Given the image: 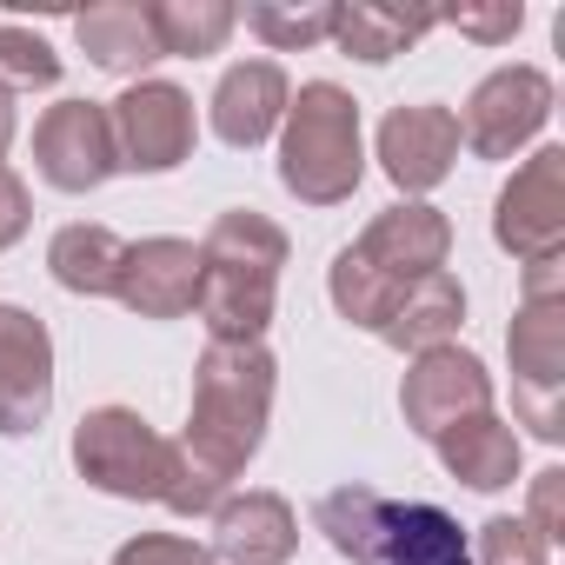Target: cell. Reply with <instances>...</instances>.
I'll list each match as a JSON object with an SVG mask.
<instances>
[{
    "label": "cell",
    "instance_id": "1f68e13d",
    "mask_svg": "<svg viewBox=\"0 0 565 565\" xmlns=\"http://www.w3.org/2000/svg\"><path fill=\"white\" fill-rule=\"evenodd\" d=\"M8 147H14V94L0 87V167H8Z\"/></svg>",
    "mask_w": 565,
    "mask_h": 565
},
{
    "label": "cell",
    "instance_id": "e0dca14e",
    "mask_svg": "<svg viewBox=\"0 0 565 565\" xmlns=\"http://www.w3.org/2000/svg\"><path fill=\"white\" fill-rule=\"evenodd\" d=\"M213 558L226 565H287L300 552V519L279 492H226L213 505Z\"/></svg>",
    "mask_w": 565,
    "mask_h": 565
},
{
    "label": "cell",
    "instance_id": "4316f807",
    "mask_svg": "<svg viewBox=\"0 0 565 565\" xmlns=\"http://www.w3.org/2000/svg\"><path fill=\"white\" fill-rule=\"evenodd\" d=\"M466 552H472V565H545V558H552V545H545L525 519H512V512H492V519L466 539Z\"/></svg>",
    "mask_w": 565,
    "mask_h": 565
},
{
    "label": "cell",
    "instance_id": "7c38bea8",
    "mask_svg": "<svg viewBox=\"0 0 565 565\" xmlns=\"http://www.w3.org/2000/svg\"><path fill=\"white\" fill-rule=\"evenodd\" d=\"M399 413L419 439H439L446 426L472 419V413H492V373L479 353L466 347H433L406 366L399 380Z\"/></svg>",
    "mask_w": 565,
    "mask_h": 565
},
{
    "label": "cell",
    "instance_id": "52a82bcc",
    "mask_svg": "<svg viewBox=\"0 0 565 565\" xmlns=\"http://www.w3.org/2000/svg\"><path fill=\"white\" fill-rule=\"evenodd\" d=\"M552 120V74L545 67H492L472 94H466V114H459V140L479 153V160H512L519 147H532Z\"/></svg>",
    "mask_w": 565,
    "mask_h": 565
},
{
    "label": "cell",
    "instance_id": "484cf974",
    "mask_svg": "<svg viewBox=\"0 0 565 565\" xmlns=\"http://www.w3.org/2000/svg\"><path fill=\"white\" fill-rule=\"evenodd\" d=\"M54 81H61V54H54L34 28L0 21V87H8V94H28V87H54Z\"/></svg>",
    "mask_w": 565,
    "mask_h": 565
},
{
    "label": "cell",
    "instance_id": "3957f363",
    "mask_svg": "<svg viewBox=\"0 0 565 565\" xmlns=\"http://www.w3.org/2000/svg\"><path fill=\"white\" fill-rule=\"evenodd\" d=\"M313 525L353 565H472L459 519L433 499H393L380 486H333L320 492Z\"/></svg>",
    "mask_w": 565,
    "mask_h": 565
},
{
    "label": "cell",
    "instance_id": "ffe728a7",
    "mask_svg": "<svg viewBox=\"0 0 565 565\" xmlns=\"http://www.w3.org/2000/svg\"><path fill=\"white\" fill-rule=\"evenodd\" d=\"M466 327V287L452 273H433L419 287H406V300L393 307V320L380 327V340L393 353H433V347H452V333Z\"/></svg>",
    "mask_w": 565,
    "mask_h": 565
},
{
    "label": "cell",
    "instance_id": "d6986e66",
    "mask_svg": "<svg viewBox=\"0 0 565 565\" xmlns=\"http://www.w3.org/2000/svg\"><path fill=\"white\" fill-rule=\"evenodd\" d=\"M433 446H439V466L472 492H505L519 479V433L499 413H472V419L446 426Z\"/></svg>",
    "mask_w": 565,
    "mask_h": 565
},
{
    "label": "cell",
    "instance_id": "277c9868",
    "mask_svg": "<svg viewBox=\"0 0 565 565\" xmlns=\"http://www.w3.org/2000/svg\"><path fill=\"white\" fill-rule=\"evenodd\" d=\"M366 180L360 100L333 81H307L279 120V186L300 206H340Z\"/></svg>",
    "mask_w": 565,
    "mask_h": 565
},
{
    "label": "cell",
    "instance_id": "9c48e42d",
    "mask_svg": "<svg viewBox=\"0 0 565 565\" xmlns=\"http://www.w3.org/2000/svg\"><path fill=\"white\" fill-rule=\"evenodd\" d=\"M492 239L532 266V259H552L565 253V147H539L499 193L492 206Z\"/></svg>",
    "mask_w": 565,
    "mask_h": 565
},
{
    "label": "cell",
    "instance_id": "cb8c5ba5",
    "mask_svg": "<svg viewBox=\"0 0 565 565\" xmlns=\"http://www.w3.org/2000/svg\"><path fill=\"white\" fill-rule=\"evenodd\" d=\"M327 294H333L340 320H347V327H360V333H380V327L393 320V307L406 300L399 287H386L373 266H360V253H353V246H340V253H333V266H327Z\"/></svg>",
    "mask_w": 565,
    "mask_h": 565
},
{
    "label": "cell",
    "instance_id": "8992f818",
    "mask_svg": "<svg viewBox=\"0 0 565 565\" xmlns=\"http://www.w3.org/2000/svg\"><path fill=\"white\" fill-rule=\"evenodd\" d=\"M74 472L107 499H167L173 479V439H160L134 406H94L74 426Z\"/></svg>",
    "mask_w": 565,
    "mask_h": 565
},
{
    "label": "cell",
    "instance_id": "44dd1931",
    "mask_svg": "<svg viewBox=\"0 0 565 565\" xmlns=\"http://www.w3.org/2000/svg\"><path fill=\"white\" fill-rule=\"evenodd\" d=\"M439 28V14H406V8H380V0H333V34L327 41H340V54H353V61H366V67H386V61H399L413 41H426Z\"/></svg>",
    "mask_w": 565,
    "mask_h": 565
},
{
    "label": "cell",
    "instance_id": "ac0fdd59",
    "mask_svg": "<svg viewBox=\"0 0 565 565\" xmlns=\"http://www.w3.org/2000/svg\"><path fill=\"white\" fill-rule=\"evenodd\" d=\"M74 41H81V54H87L100 74H120V81H140V74L160 61L147 0H100V8L74 14Z\"/></svg>",
    "mask_w": 565,
    "mask_h": 565
},
{
    "label": "cell",
    "instance_id": "30bf717a",
    "mask_svg": "<svg viewBox=\"0 0 565 565\" xmlns=\"http://www.w3.org/2000/svg\"><path fill=\"white\" fill-rule=\"evenodd\" d=\"M34 167L54 193H94L120 173L107 100H61L34 127Z\"/></svg>",
    "mask_w": 565,
    "mask_h": 565
},
{
    "label": "cell",
    "instance_id": "ba28073f",
    "mask_svg": "<svg viewBox=\"0 0 565 565\" xmlns=\"http://www.w3.org/2000/svg\"><path fill=\"white\" fill-rule=\"evenodd\" d=\"M107 120H114L120 173H173V167H186V153L200 140L193 94L173 81H134L120 100H107Z\"/></svg>",
    "mask_w": 565,
    "mask_h": 565
},
{
    "label": "cell",
    "instance_id": "603a6c76",
    "mask_svg": "<svg viewBox=\"0 0 565 565\" xmlns=\"http://www.w3.org/2000/svg\"><path fill=\"white\" fill-rule=\"evenodd\" d=\"M147 21H153L160 61H206L239 28V8L233 0H147Z\"/></svg>",
    "mask_w": 565,
    "mask_h": 565
},
{
    "label": "cell",
    "instance_id": "8fae6325",
    "mask_svg": "<svg viewBox=\"0 0 565 565\" xmlns=\"http://www.w3.org/2000/svg\"><path fill=\"white\" fill-rule=\"evenodd\" d=\"M54 413V333L28 307H0V439H28Z\"/></svg>",
    "mask_w": 565,
    "mask_h": 565
},
{
    "label": "cell",
    "instance_id": "7a4b0ae2",
    "mask_svg": "<svg viewBox=\"0 0 565 565\" xmlns=\"http://www.w3.org/2000/svg\"><path fill=\"white\" fill-rule=\"evenodd\" d=\"M287 233L266 213L233 206L200 239V320L206 340H266L279 307V266H287Z\"/></svg>",
    "mask_w": 565,
    "mask_h": 565
},
{
    "label": "cell",
    "instance_id": "4fadbf2b",
    "mask_svg": "<svg viewBox=\"0 0 565 565\" xmlns=\"http://www.w3.org/2000/svg\"><path fill=\"white\" fill-rule=\"evenodd\" d=\"M353 253H360V266H373L386 287H419V279H433V273H446V253H452V220L439 213V206H426V200H399V206H386L360 239H353Z\"/></svg>",
    "mask_w": 565,
    "mask_h": 565
},
{
    "label": "cell",
    "instance_id": "2e32d148",
    "mask_svg": "<svg viewBox=\"0 0 565 565\" xmlns=\"http://www.w3.org/2000/svg\"><path fill=\"white\" fill-rule=\"evenodd\" d=\"M287 100H294V81H287V67H279V61H239L213 87V134L233 153H253V147H266L279 134Z\"/></svg>",
    "mask_w": 565,
    "mask_h": 565
},
{
    "label": "cell",
    "instance_id": "7402d4cb",
    "mask_svg": "<svg viewBox=\"0 0 565 565\" xmlns=\"http://www.w3.org/2000/svg\"><path fill=\"white\" fill-rule=\"evenodd\" d=\"M120 253H127V239H120L114 226H100V220H74V226L54 233V246H47V273L61 279L67 294H81V300H114Z\"/></svg>",
    "mask_w": 565,
    "mask_h": 565
},
{
    "label": "cell",
    "instance_id": "5b68a950",
    "mask_svg": "<svg viewBox=\"0 0 565 565\" xmlns=\"http://www.w3.org/2000/svg\"><path fill=\"white\" fill-rule=\"evenodd\" d=\"M512 353V413L545 446L565 439V253L525 266V300L505 333Z\"/></svg>",
    "mask_w": 565,
    "mask_h": 565
},
{
    "label": "cell",
    "instance_id": "83f0119b",
    "mask_svg": "<svg viewBox=\"0 0 565 565\" xmlns=\"http://www.w3.org/2000/svg\"><path fill=\"white\" fill-rule=\"evenodd\" d=\"M114 565H220L200 539H180V532H140L114 552Z\"/></svg>",
    "mask_w": 565,
    "mask_h": 565
},
{
    "label": "cell",
    "instance_id": "9a60e30c",
    "mask_svg": "<svg viewBox=\"0 0 565 565\" xmlns=\"http://www.w3.org/2000/svg\"><path fill=\"white\" fill-rule=\"evenodd\" d=\"M459 147H466V140H459V114H452V107L419 100V107H393V114L380 120V167H386V180H393L406 200L433 193V186L452 173Z\"/></svg>",
    "mask_w": 565,
    "mask_h": 565
},
{
    "label": "cell",
    "instance_id": "5bb4252c",
    "mask_svg": "<svg viewBox=\"0 0 565 565\" xmlns=\"http://www.w3.org/2000/svg\"><path fill=\"white\" fill-rule=\"evenodd\" d=\"M114 300L140 320H186L200 307V246L153 233L134 239L120 253V279H114Z\"/></svg>",
    "mask_w": 565,
    "mask_h": 565
},
{
    "label": "cell",
    "instance_id": "4dcf8cb0",
    "mask_svg": "<svg viewBox=\"0 0 565 565\" xmlns=\"http://www.w3.org/2000/svg\"><path fill=\"white\" fill-rule=\"evenodd\" d=\"M28 226H34V200H28V180H21L14 167H0V246H14Z\"/></svg>",
    "mask_w": 565,
    "mask_h": 565
},
{
    "label": "cell",
    "instance_id": "6da1fadb",
    "mask_svg": "<svg viewBox=\"0 0 565 565\" xmlns=\"http://www.w3.org/2000/svg\"><path fill=\"white\" fill-rule=\"evenodd\" d=\"M273 386H279V360L266 353V340H206L193 366L186 433L173 439V479L160 499L167 512L200 519L233 492V479L266 446Z\"/></svg>",
    "mask_w": 565,
    "mask_h": 565
},
{
    "label": "cell",
    "instance_id": "f1b7e54d",
    "mask_svg": "<svg viewBox=\"0 0 565 565\" xmlns=\"http://www.w3.org/2000/svg\"><path fill=\"white\" fill-rule=\"evenodd\" d=\"M446 28H459L466 41H486V47H505L519 28H525V8L519 0H499V8H459V14H439Z\"/></svg>",
    "mask_w": 565,
    "mask_h": 565
},
{
    "label": "cell",
    "instance_id": "d4e9b609",
    "mask_svg": "<svg viewBox=\"0 0 565 565\" xmlns=\"http://www.w3.org/2000/svg\"><path fill=\"white\" fill-rule=\"evenodd\" d=\"M246 28L273 54H300V47H320L333 34V0H253Z\"/></svg>",
    "mask_w": 565,
    "mask_h": 565
},
{
    "label": "cell",
    "instance_id": "f546056e",
    "mask_svg": "<svg viewBox=\"0 0 565 565\" xmlns=\"http://www.w3.org/2000/svg\"><path fill=\"white\" fill-rule=\"evenodd\" d=\"M545 545H558L565 539V466H545L539 479H532V519H525Z\"/></svg>",
    "mask_w": 565,
    "mask_h": 565
}]
</instances>
